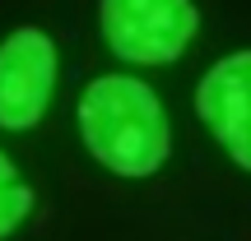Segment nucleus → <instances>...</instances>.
Returning a JSON list of instances; mask_svg holds the SVG:
<instances>
[{
	"label": "nucleus",
	"mask_w": 251,
	"mask_h": 241,
	"mask_svg": "<svg viewBox=\"0 0 251 241\" xmlns=\"http://www.w3.org/2000/svg\"><path fill=\"white\" fill-rule=\"evenodd\" d=\"M75 125L84 153L121 181H144L163 172L172 153L168 107L135 74H98L93 84H84Z\"/></svg>",
	"instance_id": "nucleus-1"
},
{
	"label": "nucleus",
	"mask_w": 251,
	"mask_h": 241,
	"mask_svg": "<svg viewBox=\"0 0 251 241\" xmlns=\"http://www.w3.org/2000/svg\"><path fill=\"white\" fill-rule=\"evenodd\" d=\"M28 214H33V186H28V176L14 167V158L0 149V241L14 237Z\"/></svg>",
	"instance_id": "nucleus-5"
},
{
	"label": "nucleus",
	"mask_w": 251,
	"mask_h": 241,
	"mask_svg": "<svg viewBox=\"0 0 251 241\" xmlns=\"http://www.w3.org/2000/svg\"><path fill=\"white\" fill-rule=\"evenodd\" d=\"M196 116L233 167L251 172V46L228 51L200 74Z\"/></svg>",
	"instance_id": "nucleus-4"
},
{
	"label": "nucleus",
	"mask_w": 251,
	"mask_h": 241,
	"mask_svg": "<svg viewBox=\"0 0 251 241\" xmlns=\"http://www.w3.org/2000/svg\"><path fill=\"white\" fill-rule=\"evenodd\" d=\"M98 33L126 65H172L200 33L196 0H98Z\"/></svg>",
	"instance_id": "nucleus-2"
},
{
	"label": "nucleus",
	"mask_w": 251,
	"mask_h": 241,
	"mask_svg": "<svg viewBox=\"0 0 251 241\" xmlns=\"http://www.w3.org/2000/svg\"><path fill=\"white\" fill-rule=\"evenodd\" d=\"M56 42L37 23H19L0 42V130L28 134L47 116L56 93Z\"/></svg>",
	"instance_id": "nucleus-3"
}]
</instances>
